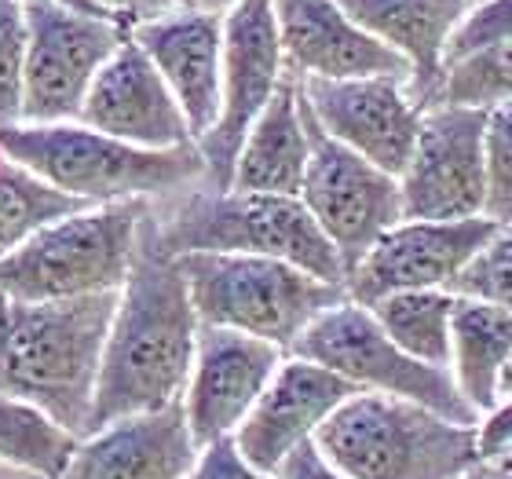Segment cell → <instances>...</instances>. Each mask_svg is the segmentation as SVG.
<instances>
[{"label": "cell", "mask_w": 512, "mask_h": 479, "mask_svg": "<svg viewBox=\"0 0 512 479\" xmlns=\"http://www.w3.org/2000/svg\"><path fill=\"white\" fill-rule=\"evenodd\" d=\"M70 4H77V8H88V11H107V8H99V4H92V0H70ZM114 15V11H110ZM132 26V22H128Z\"/></svg>", "instance_id": "40"}, {"label": "cell", "mask_w": 512, "mask_h": 479, "mask_svg": "<svg viewBox=\"0 0 512 479\" xmlns=\"http://www.w3.org/2000/svg\"><path fill=\"white\" fill-rule=\"evenodd\" d=\"M315 447L352 479H469L487 465L480 425L377 392L352 395L315 432Z\"/></svg>", "instance_id": "4"}, {"label": "cell", "mask_w": 512, "mask_h": 479, "mask_svg": "<svg viewBox=\"0 0 512 479\" xmlns=\"http://www.w3.org/2000/svg\"><path fill=\"white\" fill-rule=\"evenodd\" d=\"M370 37L388 44L410 66L417 107H439L447 88L450 44L472 11V0H337Z\"/></svg>", "instance_id": "21"}, {"label": "cell", "mask_w": 512, "mask_h": 479, "mask_svg": "<svg viewBox=\"0 0 512 479\" xmlns=\"http://www.w3.org/2000/svg\"><path fill=\"white\" fill-rule=\"evenodd\" d=\"M300 96L308 103L326 132L337 143L352 147L377 169L403 176L414 154L417 128L425 110L417 107L403 77H348V81H322L297 77Z\"/></svg>", "instance_id": "14"}, {"label": "cell", "mask_w": 512, "mask_h": 479, "mask_svg": "<svg viewBox=\"0 0 512 479\" xmlns=\"http://www.w3.org/2000/svg\"><path fill=\"white\" fill-rule=\"evenodd\" d=\"M454 293L450 289H417V293H392L370 304L381 330L392 337L406 355L450 370V326H454Z\"/></svg>", "instance_id": "24"}, {"label": "cell", "mask_w": 512, "mask_h": 479, "mask_svg": "<svg viewBox=\"0 0 512 479\" xmlns=\"http://www.w3.org/2000/svg\"><path fill=\"white\" fill-rule=\"evenodd\" d=\"M289 66L275 0H235L224 15V103L213 132L198 143L213 191H227L249 128L275 99Z\"/></svg>", "instance_id": "12"}, {"label": "cell", "mask_w": 512, "mask_h": 479, "mask_svg": "<svg viewBox=\"0 0 512 479\" xmlns=\"http://www.w3.org/2000/svg\"><path fill=\"white\" fill-rule=\"evenodd\" d=\"M502 41H512V0H483L469 11L465 26L450 44V63Z\"/></svg>", "instance_id": "31"}, {"label": "cell", "mask_w": 512, "mask_h": 479, "mask_svg": "<svg viewBox=\"0 0 512 479\" xmlns=\"http://www.w3.org/2000/svg\"><path fill=\"white\" fill-rule=\"evenodd\" d=\"M81 209H92V205L55 191L44 180H37L30 169L0 158V256L19 249L33 231L81 213Z\"/></svg>", "instance_id": "26"}, {"label": "cell", "mask_w": 512, "mask_h": 479, "mask_svg": "<svg viewBox=\"0 0 512 479\" xmlns=\"http://www.w3.org/2000/svg\"><path fill=\"white\" fill-rule=\"evenodd\" d=\"M359 392L363 388L341 373L326 370L319 362L286 355V362L267 384V392L256 399L242 428L235 432L242 458L253 469L275 476L282 461L297 447L311 443L315 432Z\"/></svg>", "instance_id": "16"}, {"label": "cell", "mask_w": 512, "mask_h": 479, "mask_svg": "<svg viewBox=\"0 0 512 479\" xmlns=\"http://www.w3.org/2000/svg\"><path fill=\"white\" fill-rule=\"evenodd\" d=\"M443 103L494 110L512 103V41L491 44L447 66Z\"/></svg>", "instance_id": "27"}, {"label": "cell", "mask_w": 512, "mask_h": 479, "mask_svg": "<svg viewBox=\"0 0 512 479\" xmlns=\"http://www.w3.org/2000/svg\"><path fill=\"white\" fill-rule=\"evenodd\" d=\"M450 293L454 297L483 300V304H494V308L512 315V220L498 224L491 242L472 256L469 267L458 275Z\"/></svg>", "instance_id": "28"}, {"label": "cell", "mask_w": 512, "mask_h": 479, "mask_svg": "<svg viewBox=\"0 0 512 479\" xmlns=\"http://www.w3.org/2000/svg\"><path fill=\"white\" fill-rule=\"evenodd\" d=\"M202 319L176 256H165L143 227L136 264L110 322L88 436L110 421L180 403L198 355Z\"/></svg>", "instance_id": "1"}, {"label": "cell", "mask_w": 512, "mask_h": 479, "mask_svg": "<svg viewBox=\"0 0 512 479\" xmlns=\"http://www.w3.org/2000/svg\"><path fill=\"white\" fill-rule=\"evenodd\" d=\"M202 326L238 330L278 344L289 355L311 322L348 300V289L304 267L246 253L176 256Z\"/></svg>", "instance_id": "7"}, {"label": "cell", "mask_w": 512, "mask_h": 479, "mask_svg": "<svg viewBox=\"0 0 512 479\" xmlns=\"http://www.w3.org/2000/svg\"><path fill=\"white\" fill-rule=\"evenodd\" d=\"M469 479H512V450L502 454V458H491L476 476H469Z\"/></svg>", "instance_id": "36"}, {"label": "cell", "mask_w": 512, "mask_h": 479, "mask_svg": "<svg viewBox=\"0 0 512 479\" xmlns=\"http://www.w3.org/2000/svg\"><path fill=\"white\" fill-rule=\"evenodd\" d=\"M92 4L114 11V15H121L132 26L143 19H154V15H165V11L183 8V0H92Z\"/></svg>", "instance_id": "35"}, {"label": "cell", "mask_w": 512, "mask_h": 479, "mask_svg": "<svg viewBox=\"0 0 512 479\" xmlns=\"http://www.w3.org/2000/svg\"><path fill=\"white\" fill-rule=\"evenodd\" d=\"M132 41L158 66L165 85L202 143L220 121L224 103V19L213 11L176 8L132 26Z\"/></svg>", "instance_id": "17"}, {"label": "cell", "mask_w": 512, "mask_h": 479, "mask_svg": "<svg viewBox=\"0 0 512 479\" xmlns=\"http://www.w3.org/2000/svg\"><path fill=\"white\" fill-rule=\"evenodd\" d=\"M512 352V315L483 300H454V326H450V373L461 395L483 417L502 403L498 381Z\"/></svg>", "instance_id": "23"}, {"label": "cell", "mask_w": 512, "mask_h": 479, "mask_svg": "<svg viewBox=\"0 0 512 479\" xmlns=\"http://www.w3.org/2000/svg\"><path fill=\"white\" fill-rule=\"evenodd\" d=\"M275 476L278 479H352V476H344L341 469H333L330 461L322 458V450L315 447V439L293 450V454L282 461V469H278Z\"/></svg>", "instance_id": "33"}, {"label": "cell", "mask_w": 512, "mask_h": 479, "mask_svg": "<svg viewBox=\"0 0 512 479\" xmlns=\"http://www.w3.org/2000/svg\"><path fill=\"white\" fill-rule=\"evenodd\" d=\"M308 158L311 139L308 125H304V110H300V81L297 74H286L275 99L249 128L227 191L300 198L304 176H308Z\"/></svg>", "instance_id": "22"}, {"label": "cell", "mask_w": 512, "mask_h": 479, "mask_svg": "<svg viewBox=\"0 0 512 479\" xmlns=\"http://www.w3.org/2000/svg\"><path fill=\"white\" fill-rule=\"evenodd\" d=\"M77 121L143 150H176L194 143L172 88L132 41V33L96 77Z\"/></svg>", "instance_id": "18"}, {"label": "cell", "mask_w": 512, "mask_h": 479, "mask_svg": "<svg viewBox=\"0 0 512 479\" xmlns=\"http://www.w3.org/2000/svg\"><path fill=\"white\" fill-rule=\"evenodd\" d=\"M498 392H502V399H509V395H512V352H509V359H505V366H502V381H498Z\"/></svg>", "instance_id": "38"}, {"label": "cell", "mask_w": 512, "mask_h": 479, "mask_svg": "<svg viewBox=\"0 0 512 479\" xmlns=\"http://www.w3.org/2000/svg\"><path fill=\"white\" fill-rule=\"evenodd\" d=\"M0 154L85 205L147 202L154 194L180 191L209 176L198 143L143 150L81 121H0Z\"/></svg>", "instance_id": "3"}, {"label": "cell", "mask_w": 512, "mask_h": 479, "mask_svg": "<svg viewBox=\"0 0 512 479\" xmlns=\"http://www.w3.org/2000/svg\"><path fill=\"white\" fill-rule=\"evenodd\" d=\"M11 311H15V300L8 293H0V352H4V341H8L11 330Z\"/></svg>", "instance_id": "37"}, {"label": "cell", "mask_w": 512, "mask_h": 479, "mask_svg": "<svg viewBox=\"0 0 512 479\" xmlns=\"http://www.w3.org/2000/svg\"><path fill=\"white\" fill-rule=\"evenodd\" d=\"M165 256L246 253L297 264L322 282L348 289V267L300 198L249 191H194L150 231Z\"/></svg>", "instance_id": "6"}, {"label": "cell", "mask_w": 512, "mask_h": 479, "mask_svg": "<svg viewBox=\"0 0 512 479\" xmlns=\"http://www.w3.org/2000/svg\"><path fill=\"white\" fill-rule=\"evenodd\" d=\"M502 220H403L384 231L359 264L348 271V297L355 304H377L392 293L454 289L469 260L491 242Z\"/></svg>", "instance_id": "13"}, {"label": "cell", "mask_w": 512, "mask_h": 479, "mask_svg": "<svg viewBox=\"0 0 512 479\" xmlns=\"http://www.w3.org/2000/svg\"><path fill=\"white\" fill-rule=\"evenodd\" d=\"M0 479H37V476H30V472L15 469V465H8V461H0Z\"/></svg>", "instance_id": "39"}, {"label": "cell", "mask_w": 512, "mask_h": 479, "mask_svg": "<svg viewBox=\"0 0 512 479\" xmlns=\"http://www.w3.org/2000/svg\"><path fill=\"white\" fill-rule=\"evenodd\" d=\"M0 158H4V154H0Z\"/></svg>", "instance_id": "42"}, {"label": "cell", "mask_w": 512, "mask_h": 479, "mask_svg": "<svg viewBox=\"0 0 512 479\" xmlns=\"http://www.w3.org/2000/svg\"><path fill=\"white\" fill-rule=\"evenodd\" d=\"M487 180V216L512 220V103L494 107L487 121Z\"/></svg>", "instance_id": "30"}, {"label": "cell", "mask_w": 512, "mask_h": 479, "mask_svg": "<svg viewBox=\"0 0 512 479\" xmlns=\"http://www.w3.org/2000/svg\"><path fill=\"white\" fill-rule=\"evenodd\" d=\"M77 443L81 439L44 414L41 406L0 392V461L37 479H55L70 465Z\"/></svg>", "instance_id": "25"}, {"label": "cell", "mask_w": 512, "mask_h": 479, "mask_svg": "<svg viewBox=\"0 0 512 479\" xmlns=\"http://www.w3.org/2000/svg\"><path fill=\"white\" fill-rule=\"evenodd\" d=\"M121 293L15 304L0 352V392L41 406L77 439L88 436L110 322Z\"/></svg>", "instance_id": "2"}, {"label": "cell", "mask_w": 512, "mask_h": 479, "mask_svg": "<svg viewBox=\"0 0 512 479\" xmlns=\"http://www.w3.org/2000/svg\"><path fill=\"white\" fill-rule=\"evenodd\" d=\"M487 121L491 110L483 107L439 103L425 110L414 154L399 176L406 220L487 216Z\"/></svg>", "instance_id": "11"}, {"label": "cell", "mask_w": 512, "mask_h": 479, "mask_svg": "<svg viewBox=\"0 0 512 479\" xmlns=\"http://www.w3.org/2000/svg\"><path fill=\"white\" fill-rule=\"evenodd\" d=\"M289 355L319 362L326 370L359 384L363 392L421 403L436 414L450 417V421H458V425H480L483 421L480 410L461 395L454 373L406 355L381 330L374 311L355 304L352 297L311 322L297 337V344L289 348Z\"/></svg>", "instance_id": "8"}, {"label": "cell", "mask_w": 512, "mask_h": 479, "mask_svg": "<svg viewBox=\"0 0 512 479\" xmlns=\"http://www.w3.org/2000/svg\"><path fill=\"white\" fill-rule=\"evenodd\" d=\"M286 362V352L271 341L238 330L202 326L198 355L183 392V414L198 447L235 436L271 377Z\"/></svg>", "instance_id": "15"}, {"label": "cell", "mask_w": 512, "mask_h": 479, "mask_svg": "<svg viewBox=\"0 0 512 479\" xmlns=\"http://www.w3.org/2000/svg\"><path fill=\"white\" fill-rule=\"evenodd\" d=\"M26 41L30 37L22 0H0V121H22Z\"/></svg>", "instance_id": "29"}, {"label": "cell", "mask_w": 512, "mask_h": 479, "mask_svg": "<svg viewBox=\"0 0 512 479\" xmlns=\"http://www.w3.org/2000/svg\"><path fill=\"white\" fill-rule=\"evenodd\" d=\"M480 447L483 458H502L512 450V395L494 406L491 414L480 421Z\"/></svg>", "instance_id": "34"}, {"label": "cell", "mask_w": 512, "mask_h": 479, "mask_svg": "<svg viewBox=\"0 0 512 479\" xmlns=\"http://www.w3.org/2000/svg\"><path fill=\"white\" fill-rule=\"evenodd\" d=\"M26 8V85L22 121H77L103 66L128 41V26L110 11L77 8L70 0H22Z\"/></svg>", "instance_id": "9"}, {"label": "cell", "mask_w": 512, "mask_h": 479, "mask_svg": "<svg viewBox=\"0 0 512 479\" xmlns=\"http://www.w3.org/2000/svg\"><path fill=\"white\" fill-rule=\"evenodd\" d=\"M187 479H278V476H267V472L253 469V465L242 458L235 436H227V439L209 443V447H202V454H198V461H194V469Z\"/></svg>", "instance_id": "32"}, {"label": "cell", "mask_w": 512, "mask_h": 479, "mask_svg": "<svg viewBox=\"0 0 512 479\" xmlns=\"http://www.w3.org/2000/svg\"><path fill=\"white\" fill-rule=\"evenodd\" d=\"M300 110H304V125H308L311 139L308 176H304L300 202L308 205V213L315 216L322 235L330 238L333 249L341 253L344 267L352 271L384 231H392L395 224L406 220L403 187L392 172L377 169L374 161H366L352 147L337 143L315 121L304 96H300Z\"/></svg>", "instance_id": "10"}, {"label": "cell", "mask_w": 512, "mask_h": 479, "mask_svg": "<svg viewBox=\"0 0 512 479\" xmlns=\"http://www.w3.org/2000/svg\"><path fill=\"white\" fill-rule=\"evenodd\" d=\"M289 74L348 81V77H403L410 66L399 52L359 26L337 0H275Z\"/></svg>", "instance_id": "19"}, {"label": "cell", "mask_w": 512, "mask_h": 479, "mask_svg": "<svg viewBox=\"0 0 512 479\" xmlns=\"http://www.w3.org/2000/svg\"><path fill=\"white\" fill-rule=\"evenodd\" d=\"M202 447L180 403L110 421L77 443L55 479H187Z\"/></svg>", "instance_id": "20"}, {"label": "cell", "mask_w": 512, "mask_h": 479, "mask_svg": "<svg viewBox=\"0 0 512 479\" xmlns=\"http://www.w3.org/2000/svg\"><path fill=\"white\" fill-rule=\"evenodd\" d=\"M476 4H483V0H472V8H476Z\"/></svg>", "instance_id": "41"}, {"label": "cell", "mask_w": 512, "mask_h": 479, "mask_svg": "<svg viewBox=\"0 0 512 479\" xmlns=\"http://www.w3.org/2000/svg\"><path fill=\"white\" fill-rule=\"evenodd\" d=\"M147 213V202L92 205L33 231L19 249L0 256V293L15 304L121 293L136 264Z\"/></svg>", "instance_id": "5"}]
</instances>
